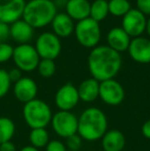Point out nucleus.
I'll list each match as a JSON object with an SVG mask.
<instances>
[{
  "label": "nucleus",
  "mask_w": 150,
  "mask_h": 151,
  "mask_svg": "<svg viewBox=\"0 0 150 151\" xmlns=\"http://www.w3.org/2000/svg\"><path fill=\"white\" fill-rule=\"evenodd\" d=\"M146 16L139 12L137 8H132L126 14L122 17L121 28L130 37H140L143 32L146 31Z\"/></svg>",
  "instance_id": "9d476101"
},
{
  "label": "nucleus",
  "mask_w": 150,
  "mask_h": 151,
  "mask_svg": "<svg viewBox=\"0 0 150 151\" xmlns=\"http://www.w3.org/2000/svg\"><path fill=\"white\" fill-rule=\"evenodd\" d=\"M38 56L41 59L55 60L59 57L62 50V43L60 38L54 33L44 32L38 36L35 44Z\"/></svg>",
  "instance_id": "6e6552de"
},
{
  "label": "nucleus",
  "mask_w": 150,
  "mask_h": 151,
  "mask_svg": "<svg viewBox=\"0 0 150 151\" xmlns=\"http://www.w3.org/2000/svg\"><path fill=\"white\" fill-rule=\"evenodd\" d=\"M76 39L80 45L86 48H94L101 39L100 23L90 18L79 21L74 28Z\"/></svg>",
  "instance_id": "39448f33"
},
{
  "label": "nucleus",
  "mask_w": 150,
  "mask_h": 151,
  "mask_svg": "<svg viewBox=\"0 0 150 151\" xmlns=\"http://www.w3.org/2000/svg\"><path fill=\"white\" fill-rule=\"evenodd\" d=\"M99 97L109 106H118L123 102L126 93L121 84L115 79H109L100 82Z\"/></svg>",
  "instance_id": "1a4fd4ad"
},
{
  "label": "nucleus",
  "mask_w": 150,
  "mask_h": 151,
  "mask_svg": "<svg viewBox=\"0 0 150 151\" xmlns=\"http://www.w3.org/2000/svg\"><path fill=\"white\" fill-rule=\"evenodd\" d=\"M78 96L80 101L85 103H92L97 98H99V91H100V82L95 78L85 79L79 84L77 88Z\"/></svg>",
  "instance_id": "aec40b11"
},
{
  "label": "nucleus",
  "mask_w": 150,
  "mask_h": 151,
  "mask_svg": "<svg viewBox=\"0 0 150 151\" xmlns=\"http://www.w3.org/2000/svg\"><path fill=\"white\" fill-rule=\"evenodd\" d=\"M137 9L144 16L150 17V0H137Z\"/></svg>",
  "instance_id": "c756f323"
},
{
  "label": "nucleus",
  "mask_w": 150,
  "mask_h": 151,
  "mask_svg": "<svg viewBox=\"0 0 150 151\" xmlns=\"http://www.w3.org/2000/svg\"><path fill=\"white\" fill-rule=\"evenodd\" d=\"M10 36L9 26L5 23L0 22V43L4 42Z\"/></svg>",
  "instance_id": "7c9ffc66"
},
{
  "label": "nucleus",
  "mask_w": 150,
  "mask_h": 151,
  "mask_svg": "<svg viewBox=\"0 0 150 151\" xmlns=\"http://www.w3.org/2000/svg\"><path fill=\"white\" fill-rule=\"evenodd\" d=\"M23 116L28 127L32 129H45L52 121V109L47 103L34 99L24 104Z\"/></svg>",
  "instance_id": "20e7f679"
},
{
  "label": "nucleus",
  "mask_w": 150,
  "mask_h": 151,
  "mask_svg": "<svg viewBox=\"0 0 150 151\" xmlns=\"http://www.w3.org/2000/svg\"><path fill=\"white\" fill-rule=\"evenodd\" d=\"M55 133L61 138H67L77 134L78 117L71 111H58L50 121Z\"/></svg>",
  "instance_id": "0eeeda50"
},
{
  "label": "nucleus",
  "mask_w": 150,
  "mask_h": 151,
  "mask_svg": "<svg viewBox=\"0 0 150 151\" xmlns=\"http://www.w3.org/2000/svg\"><path fill=\"white\" fill-rule=\"evenodd\" d=\"M0 151H17V147L11 141L0 144Z\"/></svg>",
  "instance_id": "473e14b6"
},
{
  "label": "nucleus",
  "mask_w": 150,
  "mask_h": 151,
  "mask_svg": "<svg viewBox=\"0 0 150 151\" xmlns=\"http://www.w3.org/2000/svg\"><path fill=\"white\" fill-rule=\"evenodd\" d=\"M131 37L123 31L121 27L112 28L107 34L108 46L117 52H122L128 50L131 43Z\"/></svg>",
  "instance_id": "2eb2a0df"
},
{
  "label": "nucleus",
  "mask_w": 150,
  "mask_h": 151,
  "mask_svg": "<svg viewBox=\"0 0 150 151\" xmlns=\"http://www.w3.org/2000/svg\"><path fill=\"white\" fill-rule=\"evenodd\" d=\"M66 14L77 22L90 18V3L88 0H68L66 2Z\"/></svg>",
  "instance_id": "f3484780"
},
{
  "label": "nucleus",
  "mask_w": 150,
  "mask_h": 151,
  "mask_svg": "<svg viewBox=\"0 0 150 151\" xmlns=\"http://www.w3.org/2000/svg\"><path fill=\"white\" fill-rule=\"evenodd\" d=\"M142 134L145 138L150 139V119L145 121L142 125Z\"/></svg>",
  "instance_id": "72a5a7b5"
},
{
  "label": "nucleus",
  "mask_w": 150,
  "mask_h": 151,
  "mask_svg": "<svg viewBox=\"0 0 150 151\" xmlns=\"http://www.w3.org/2000/svg\"><path fill=\"white\" fill-rule=\"evenodd\" d=\"M101 140L104 151H122L126 146L124 135L118 129L107 131Z\"/></svg>",
  "instance_id": "6ab92c4d"
},
{
  "label": "nucleus",
  "mask_w": 150,
  "mask_h": 151,
  "mask_svg": "<svg viewBox=\"0 0 150 151\" xmlns=\"http://www.w3.org/2000/svg\"><path fill=\"white\" fill-rule=\"evenodd\" d=\"M45 151H67V147L59 140H52L45 146Z\"/></svg>",
  "instance_id": "c85d7f7f"
},
{
  "label": "nucleus",
  "mask_w": 150,
  "mask_h": 151,
  "mask_svg": "<svg viewBox=\"0 0 150 151\" xmlns=\"http://www.w3.org/2000/svg\"><path fill=\"white\" fill-rule=\"evenodd\" d=\"M121 64L122 60L119 52H115L108 45L94 47L88 59L90 75L99 82L114 79L121 68Z\"/></svg>",
  "instance_id": "f257e3e1"
},
{
  "label": "nucleus",
  "mask_w": 150,
  "mask_h": 151,
  "mask_svg": "<svg viewBox=\"0 0 150 151\" xmlns=\"http://www.w3.org/2000/svg\"><path fill=\"white\" fill-rule=\"evenodd\" d=\"M10 86L11 82L8 77V72L4 69H0V99L7 95Z\"/></svg>",
  "instance_id": "a878e982"
},
{
  "label": "nucleus",
  "mask_w": 150,
  "mask_h": 151,
  "mask_svg": "<svg viewBox=\"0 0 150 151\" xmlns=\"http://www.w3.org/2000/svg\"><path fill=\"white\" fill-rule=\"evenodd\" d=\"M109 14L114 17H123L131 9V3L128 0H110L108 1Z\"/></svg>",
  "instance_id": "b1692460"
},
{
  "label": "nucleus",
  "mask_w": 150,
  "mask_h": 151,
  "mask_svg": "<svg viewBox=\"0 0 150 151\" xmlns=\"http://www.w3.org/2000/svg\"><path fill=\"white\" fill-rule=\"evenodd\" d=\"M78 91L72 83H66L62 86L56 93L55 102L60 111H71L76 107L79 102Z\"/></svg>",
  "instance_id": "9b49d317"
},
{
  "label": "nucleus",
  "mask_w": 150,
  "mask_h": 151,
  "mask_svg": "<svg viewBox=\"0 0 150 151\" xmlns=\"http://www.w3.org/2000/svg\"><path fill=\"white\" fill-rule=\"evenodd\" d=\"M14 47L10 44L2 42L0 43V63H5L12 58Z\"/></svg>",
  "instance_id": "bb28decb"
},
{
  "label": "nucleus",
  "mask_w": 150,
  "mask_h": 151,
  "mask_svg": "<svg viewBox=\"0 0 150 151\" xmlns=\"http://www.w3.org/2000/svg\"><path fill=\"white\" fill-rule=\"evenodd\" d=\"M57 14V6L52 0H31L26 3L23 20L32 28H43L52 24Z\"/></svg>",
  "instance_id": "7ed1b4c3"
},
{
  "label": "nucleus",
  "mask_w": 150,
  "mask_h": 151,
  "mask_svg": "<svg viewBox=\"0 0 150 151\" xmlns=\"http://www.w3.org/2000/svg\"><path fill=\"white\" fill-rule=\"evenodd\" d=\"M52 27L54 30V34L59 38L70 36L74 32L75 28L73 20L66 12L57 14L52 22Z\"/></svg>",
  "instance_id": "dca6fc26"
},
{
  "label": "nucleus",
  "mask_w": 150,
  "mask_h": 151,
  "mask_svg": "<svg viewBox=\"0 0 150 151\" xmlns=\"http://www.w3.org/2000/svg\"><path fill=\"white\" fill-rule=\"evenodd\" d=\"M82 144V139L78 134L71 136L66 139V147L70 151H79Z\"/></svg>",
  "instance_id": "cd10ccee"
},
{
  "label": "nucleus",
  "mask_w": 150,
  "mask_h": 151,
  "mask_svg": "<svg viewBox=\"0 0 150 151\" xmlns=\"http://www.w3.org/2000/svg\"><path fill=\"white\" fill-rule=\"evenodd\" d=\"M16 133V125L10 118L6 116L0 117V144L11 141Z\"/></svg>",
  "instance_id": "5701e85b"
},
{
  "label": "nucleus",
  "mask_w": 150,
  "mask_h": 151,
  "mask_svg": "<svg viewBox=\"0 0 150 151\" xmlns=\"http://www.w3.org/2000/svg\"><path fill=\"white\" fill-rule=\"evenodd\" d=\"M7 72H8V77L10 79V82H14L16 83V82H18L23 77L22 71L20 69H18V68H14V69L9 70Z\"/></svg>",
  "instance_id": "2f4dec72"
},
{
  "label": "nucleus",
  "mask_w": 150,
  "mask_h": 151,
  "mask_svg": "<svg viewBox=\"0 0 150 151\" xmlns=\"http://www.w3.org/2000/svg\"><path fill=\"white\" fill-rule=\"evenodd\" d=\"M12 59L17 68L24 72H32L37 69V66L40 62L34 46L30 44H20L14 48Z\"/></svg>",
  "instance_id": "423d86ee"
},
{
  "label": "nucleus",
  "mask_w": 150,
  "mask_h": 151,
  "mask_svg": "<svg viewBox=\"0 0 150 151\" xmlns=\"http://www.w3.org/2000/svg\"><path fill=\"white\" fill-rule=\"evenodd\" d=\"M20 151H39V150H38L37 148L33 147V146L29 145V146H25V147H23Z\"/></svg>",
  "instance_id": "f704fd0d"
},
{
  "label": "nucleus",
  "mask_w": 150,
  "mask_h": 151,
  "mask_svg": "<svg viewBox=\"0 0 150 151\" xmlns=\"http://www.w3.org/2000/svg\"><path fill=\"white\" fill-rule=\"evenodd\" d=\"M38 73L44 78H50L56 72V64L54 60H47V59H41L37 66Z\"/></svg>",
  "instance_id": "393cba45"
},
{
  "label": "nucleus",
  "mask_w": 150,
  "mask_h": 151,
  "mask_svg": "<svg viewBox=\"0 0 150 151\" xmlns=\"http://www.w3.org/2000/svg\"><path fill=\"white\" fill-rule=\"evenodd\" d=\"M108 120L105 113L97 107L85 109L78 117L77 134L81 139L94 142L102 139L106 134Z\"/></svg>",
  "instance_id": "f03ea898"
},
{
  "label": "nucleus",
  "mask_w": 150,
  "mask_h": 151,
  "mask_svg": "<svg viewBox=\"0 0 150 151\" xmlns=\"http://www.w3.org/2000/svg\"><path fill=\"white\" fill-rule=\"evenodd\" d=\"M109 14L108 1L106 0H95L90 3V18L100 23Z\"/></svg>",
  "instance_id": "412c9836"
},
{
  "label": "nucleus",
  "mask_w": 150,
  "mask_h": 151,
  "mask_svg": "<svg viewBox=\"0 0 150 151\" xmlns=\"http://www.w3.org/2000/svg\"><path fill=\"white\" fill-rule=\"evenodd\" d=\"M9 29L12 39L21 44H26L28 41H30L34 34V28H32L24 20H19L12 23Z\"/></svg>",
  "instance_id": "a211bd4d"
},
{
  "label": "nucleus",
  "mask_w": 150,
  "mask_h": 151,
  "mask_svg": "<svg viewBox=\"0 0 150 151\" xmlns=\"http://www.w3.org/2000/svg\"><path fill=\"white\" fill-rule=\"evenodd\" d=\"M128 55L132 60L139 64L150 63V39L145 37H136L131 40Z\"/></svg>",
  "instance_id": "ddd939ff"
},
{
  "label": "nucleus",
  "mask_w": 150,
  "mask_h": 151,
  "mask_svg": "<svg viewBox=\"0 0 150 151\" xmlns=\"http://www.w3.org/2000/svg\"><path fill=\"white\" fill-rule=\"evenodd\" d=\"M29 141L31 146L37 148H43L50 142V135L45 129H32L29 134Z\"/></svg>",
  "instance_id": "4be33fe9"
},
{
  "label": "nucleus",
  "mask_w": 150,
  "mask_h": 151,
  "mask_svg": "<svg viewBox=\"0 0 150 151\" xmlns=\"http://www.w3.org/2000/svg\"><path fill=\"white\" fill-rule=\"evenodd\" d=\"M146 32L150 36V17H149L148 20H147V23H146Z\"/></svg>",
  "instance_id": "c9c22d12"
},
{
  "label": "nucleus",
  "mask_w": 150,
  "mask_h": 151,
  "mask_svg": "<svg viewBox=\"0 0 150 151\" xmlns=\"http://www.w3.org/2000/svg\"><path fill=\"white\" fill-rule=\"evenodd\" d=\"M25 0H0V22L12 24L23 17Z\"/></svg>",
  "instance_id": "f8f14e48"
},
{
  "label": "nucleus",
  "mask_w": 150,
  "mask_h": 151,
  "mask_svg": "<svg viewBox=\"0 0 150 151\" xmlns=\"http://www.w3.org/2000/svg\"><path fill=\"white\" fill-rule=\"evenodd\" d=\"M37 91L36 82L30 77H22L14 86V95L16 99L24 104L36 99Z\"/></svg>",
  "instance_id": "4468645a"
}]
</instances>
